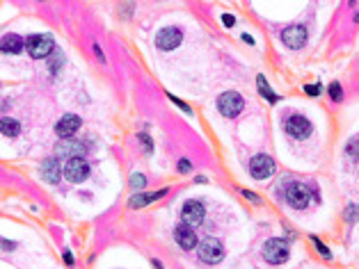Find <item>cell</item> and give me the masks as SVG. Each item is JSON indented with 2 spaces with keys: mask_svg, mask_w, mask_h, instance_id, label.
Instances as JSON below:
<instances>
[{
  "mask_svg": "<svg viewBox=\"0 0 359 269\" xmlns=\"http://www.w3.org/2000/svg\"><path fill=\"white\" fill-rule=\"evenodd\" d=\"M197 255H199L201 262H206V264H218L225 258V246H222L220 239L206 237V239H201L199 246H197Z\"/></svg>",
  "mask_w": 359,
  "mask_h": 269,
  "instance_id": "cell-1",
  "label": "cell"
},
{
  "mask_svg": "<svg viewBox=\"0 0 359 269\" xmlns=\"http://www.w3.org/2000/svg\"><path fill=\"white\" fill-rule=\"evenodd\" d=\"M243 107H245V100H243V96H240L238 91H225V94H220L218 110L222 112L225 116L234 119V116H238L240 112H243Z\"/></svg>",
  "mask_w": 359,
  "mask_h": 269,
  "instance_id": "cell-2",
  "label": "cell"
},
{
  "mask_svg": "<svg viewBox=\"0 0 359 269\" xmlns=\"http://www.w3.org/2000/svg\"><path fill=\"white\" fill-rule=\"evenodd\" d=\"M28 53H30V57H35V60H46V57L53 53L55 44L53 39H50L48 35H32L28 37Z\"/></svg>",
  "mask_w": 359,
  "mask_h": 269,
  "instance_id": "cell-3",
  "label": "cell"
},
{
  "mask_svg": "<svg viewBox=\"0 0 359 269\" xmlns=\"http://www.w3.org/2000/svg\"><path fill=\"white\" fill-rule=\"evenodd\" d=\"M263 258L268 260L270 264H281L289 260V244H286L284 239L274 237V239H268L263 244Z\"/></svg>",
  "mask_w": 359,
  "mask_h": 269,
  "instance_id": "cell-4",
  "label": "cell"
},
{
  "mask_svg": "<svg viewBox=\"0 0 359 269\" xmlns=\"http://www.w3.org/2000/svg\"><path fill=\"white\" fill-rule=\"evenodd\" d=\"M274 169H277L274 160L270 158V155H265V153H259V155H254V158L250 160V174H252V178H256V180L270 178V176L274 174Z\"/></svg>",
  "mask_w": 359,
  "mask_h": 269,
  "instance_id": "cell-5",
  "label": "cell"
},
{
  "mask_svg": "<svg viewBox=\"0 0 359 269\" xmlns=\"http://www.w3.org/2000/svg\"><path fill=\"white\" fill-rule=\"evenodd\" d=\"M309 199H311V192L307 185L302 183H291L286 187V203L295 210H305L309 205Z\"/></svg>",
  "mask_w": 359,
  "mask_h": 269,
  "instance_id": "cell-6",
  "label": "cell"
},
{
  "mask_svg": "<svg viewBox=\"0 0 359 269\" xmlns=\"http://www.w3.org/2000/svg\"><path fill=\"white\" fill-rule=\"evenodd\" d=\"M284 130L291 134V137H293V140H307L314 128H311V123H309V119H307V116L293 114V116H289V119H286Z\"/></svg>",
  "mask_w": 359,
  "mask_h": 269,
  "instance_id": "cell-7",
  "label": "cell"
},
{
  "mask_svg": "<svg viewBox=\"0 0 359 269\" xmlns=\"http://www.w3.org/2000/svg\"><path fill=\"white\" fill-rule=\"evenodd\" d=\"M62 171H64V178L69 183H83L90 176V165L83 158H74V160H66Z\"/></svg>",
  "mask_w": 359,
  "mask_h": 269,
  "instance_id": "cell-8",
  "label": "cell"
},
{
  "mask_svg": "<svg viewBox=\"0 0 359 269\" xmlns=\"http://www.w3.org/2000/svg\"><path fill=\"white\" fill-rule=\"evenodd\" d=\"M181 41H183V35H181L179 28H163V30L156 32V46H158L160 50H174L181 46Z\"/></svg>",
  "mask_w": 359,
  "mask_h": 269,
  "instance_id": "cell-9",
  "label": "cell"
},
{
  "mask_svg": "<svg viewBox=\"0 0 359 269\" xmlns=\"http://www.w3.org/2000/svg\"><path fill=\"white\" fill-rule=\"evenodd\" d=\"M204 214H206V210H204V205L199 203V201H185L183 203V208H181V219H183V224H188V226H199V224H204Z\"/></svg>",
  "mask_w": 359,
  "mask_h": 269,
  "instance_id": "cell-10",
  "label": "cell"
},
{
  "mask_svg": "<svg viewBox=\"0 0 359 269\" xmlns=\"http://www.w3.org/2000/svg\"><path fill=\"white\" fill-rule=\"evenodd\" d=\"M174 239H176V244H179L183 251H192L195 246H199V244H197L195 228H192V226H188V224H183V221H181V224L174 228Z\"/></svg>",
  "mask_w": 359,
  "mask_h": 269,
  "instance_id": "cell-11",
  "label": "cell"
},
{
  "mask_svg": "<svg viewBox=\"0 0 359 269\" xmlns=\"http://www.w3.org/2000/svg\"><path fill=\"white\" fill-rule=\"evenodd\" d=\"M80 125H83V119H80L78 114H64L55 123V132H57V137H62V140H69V137L76 134V130H80Z\"/></svg>",
  "mask_w": 359,
  "mask_h": 269,
  "instance_id": "cell-12",
  "label": "cell"
},
{
  "mask_svg": "<svg viewBox=\"0 0 359 269\" xmlns=\"http://www.w3.org/2000/svg\"><path fill=\"white\" fill-rule=\"evenodd\" d=\"M281 41L293 50L302 48V46L307 44V28H302V25H289V28L281 32Z\"/></svg>",
  "mask_w": 359,
  "mask_h": 269,
  "instance_id": "cell-13",
  "label": "cell"
},
{
  "mask_svg": "<svg viewBox=\"0 0 359 269\" xmlns=\"http://www.w3.org/2000/svg\"><path fill=\"white\" fill-rule=\"evenodd\" d=\"M41 176H44L50 185H57L60 178L64 176V171H62V167L57 165V160L50 158V160H44V162H41Z\"/></svg>",
  "mask_w": 359,
  "mask_h": 269,
  "instance_id": "cell-14",
  "label": "cell"
},
{
  "mask_svg": "<svg viewBox=\"0 0 359 269\" xmlns=\"http://www.w3.org/2000/svg\"><path fill=\"white\" fill-rule=\"evenodd\" d=\"M167 194V190H160V192H145V194H133L128 199V205L130 208H145V205L154 203V201L163 199V196Z\"/></svg>",
  "mask_w": 359,
  "mask_h": 269,
  "instance_id": "cell-15",
  "label": "cell"
},
{
  "mask_svg": "<svg viewBox=\"0 0 359 269\" xmlns=\"http://www.w3.org/2000/svg\"><path fill=\"white\" fill-rule=\"evenodd\" d=\"M3 53H10V55H19L23 50V39L19 35H5L3 37V44H0Z\"/></svg>",
  "mask_w": 359,
  "mask_h": 269,
  "instance_id": "cell-16",
  "label": "cell"
},
{
  "mask_svg": "<svg viewBox=\"0 0 359 269\" xmlns=\"http://www.w3.org/2000/svg\"><path fill=\"white\" fill-rule=\"evenodd\" d=\"M57 155L66 160L83 158V144H78V142H64V144L57 146Z\"/></svg>",
  "mask_w": 359,
  "mask_h": 269,
  "instance_id": "cell-17",
  "label": "cell"
},
{
  "mask_svg": "<svg viewBox=\"0 0 359 269\" xmlns=\"http://www.w3.org/2000/svg\"><path fill=\"white\" fill-rule=\"evenodd\" d=\"M0 130H3V134H5V137H16V134L21 132V123L19 121H14V119H3L0 121Z\"/></svg>",
  "mask_w": 359,
  "mask_h": 269,
  "instance_id": "cell-18",
  "label": "cell"
},
{
  "mask_svg": "<svg viewBox=\"0 0 359 269\" xmlns=\"http://www.w3.org/2000/svg\"><path fill=\"white\" fill-rule=\"evenodd\" d=\"M256 87H259L261 96H263V98H268L270 103H277V100H279V96H277V94H274V91L268 87V82H265L263 75H259V78H256Z\"/></svg>",
  "mask_w": 359,
  "mask_h": 269,
  "instance_id": "cell-19",
  "label": "cell"
},
{
  "mask_svg": "<svg viewBox=\"0 0 359 269\" xmlns=\"http://www.w3.org/2000/svg\"><path fill=\"white\" fill-rule=\"evenodd\" d=\"M130 185H133L135 190H142L147 185V178H145V174H133L130 176Z\"/></svg>",
  "mask_w": 359,
  "mask_h": 269,
  "instance_id": "cell-20",
  "label": "cell"
},
{
  "mask_svg": "<svg viewBox=\"0 0 359 269\" xmlns=\"http://www.w3.org/2000/svg\"><path fill=\"white\" fill-rule=\"evenodd\" d=\"M329 96H332V100H341V98H343V89H341L339 82H332V85H329Z\"/></svg>",
  "mask_w": 359,
  "mask_h": 269,
  "instance_id": "cell-21",
  "label": "cell"
},
{
  "mask_svg": "<svg viewBox=\"0 0 359 269\" xmlns=\"http://www.w3.org/2000/svg\"><path fill=\"white\" fill-rule=\"evenodd\" d=\"M354 219H359V208L357 205H348V210H345V221L352 224Z\"/></svg>",
  "mask_w": 359,
  "mask_h": 269,
  "instance_id": "cell-22",
  "label": "cell"
},
{
  "mask_svg": "<svg viewBox=\"0 0 359 269\" xmlns=\"http://www.w3.org/2000/svg\"><path fill=\"white\" fill-rule=\"evenodd\" d=\"M311 239H314V244H316V249H318V251H320V253H323V255H325V258H332V253H329V249H327V246H325V244H323V242H320V239H318V237H311Z\"/></svg>",
  "mask_w": 359,
  "mask_h": 269,
  "instance_id": "cell-23",
  "label": "cell"
},
{
  "mask_svg": "<svg viewBox=\"0 0 359 269\" xmlns=\"http://www.w3.org/2000/svg\"><path fill=\"white\" fill-rule=\"evenodd\" d=\"M305 91H307L309 96H320L323 87H320V85H305Z\"/></svg>",
  "mask_w": 359,
  "mask_h": 269,
  "instance_id": "cell-24",
  "label": "cell"
},
{
  "mask_svg": "<svg viewBox=\"0 0 359 269\" xmlns=\"http://www.w3.org/2000/svg\"><path fill=\"white\" fill-rule=\"evenodd\" d=\"M190 169H192V167H190V162H188V160H179V171H181V174H188V171Z\"/></svg>",
  "mask_w": 359,
  "mask_h": 269,
  "instance_id": "cell-25",
  "label": "cell"
},
{
  "mask_svg": "<svg viewBox=\"0 0 359 269\" xmlns=\"http://www.w3.org/2000/svg\"><path fill=\"white\" fill-rule=\"evenodd\" d=\"M137 137H140V140H142V142H145V146H147V151H149V153H151V149H154V144H151V140H149V134H147V132H140V134H137Z\"/></svg>",
  "mask_w": 359,
  "mask_h": 269,
  "instance_id": "cell-26",
  "label": "cell"
},
{
  "mask_svg": "<svg viewBox=\"0 0 359 269\" xmlns=\"http://www.w3.org/2000/svg\"><path fill=\"white\" fill-rule=\"evenodd\" d=\"M243 196H247V199L252 201V203H261V199L254 194V192H250V190H243Z\"/></svg>",
  "mask_w": 359,
  "mask_h": 269,
  "instance_id": "cell-27",
  "label": "cell"
},
{
  "mask_svg": "<svg viewBox=\"0 0 359 269\" xmlns=\"http://www.w3.org/2000/svg\"><path fill=\"white\" fill-rule=\"evenodd\" d=\"M170 98H172V100H174V103H176V105H179V107H181V110H183V112H188V114H190V112H192V110H190V107H188V105H185V103H183V100H179V98H174V94H170Z\"/></svg>",
  "mask_w": 359,
  "mask_h": 269,
  "instance_id": "cell-28",
  "label": "cell"
},
{
  "mask_svg": "<svg viewBox=\"0 0 359 269\" xmlns=\"http://www.w3.org/2000/svg\"><path fill=\"white\" fill-rule=\"evenodd\" d=\"M222 23H225L227 28H231V25L236 23V19H234V16H231V14H225V16H222Z\"/></svg>",
  "mask_w": 359,
  "mask_h": 269,
  "instance_id": "cell-29",
  "label": "cell"
},
{
  "mask_svg": "<svg viewBox=\"0 0 359 269\" xmlns=\"http://www.w3.org/2000/svg\"><path fill=\"white\" fill-rule=\"evenodd\" d=\"M94 53H96V57H99V60H101V62H103V60H105V57H103V53H101V48H99V46H94Z\"/></svg>",
  "mask_w": 359,
  "mask_h": 269,
  "instance_id": "cell-30",
  "label": "cell"
},
{
  "mask_svg": "<svg viewBox=\"0 0 359 269\" xmlns=\"http://www.w3.org/2000/svg\"><path fill=\"white\" fill-rule=\"evenodd\" d=\"M64 258H66V262H69V264H74V258H71V251H64Z\"/></svg>",
  "mask_w": 359,
  "mask_h": 269,
  "instance_id": "cell-31",
  "label": "cell"
},
{
  "mask_svg": "<svg viewBox=\"0 0 359 269\" xmlns=\"http://www.w3.org/2000/svg\"><path fill=\"white\" fill-rule=\"evenodd\" d=\"M154 269H163V264H160L158 260H154Z\"/></svg>",
  "mask_w": 359,
  "mask_h": 269,
  "instance_id": "cell-32",
  "label": "cell"
}]
</instances>
